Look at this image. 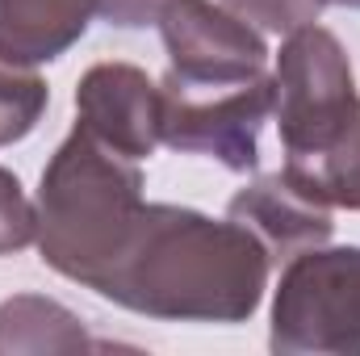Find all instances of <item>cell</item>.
<instances>
[{
    "mask_svg": "<svg viewBox=\"0 0 360 356\" xmlns=\"http://www.w3.org/2000/svg\"><path fill=\"white\" fill-rule=\"evenodd\" d=\"M269 272V252L239 222L143 201L96 293L147 319L243 323L256 314Z\"/></svg>",
    "mask_w": 360,
    "mask_h": 356,
    "instance_id": "cell-1",
    "label": "cell"
},
{
    "mask_svg": "<svg viewBox=\"0 0 360 356\" xmlns=\"http://www.w3.org/2000/svg\"><path fill=\"white\" fill-rule=\"evenodd\" d=\"M143 210L139 160L117 155L80 126L51 155L38 184V252L42 265L96 293Z\"/></svg>",
    "mask_w": 360,
    "mask_h": 356,
    "instance_id": "cell-2",
    "label": "cell"
},
{
    "mask_svg": "<svg viewBox=\"0 0 360 356\" xmlns=\"http://www.w3.org/2000/svg\"><path fill=\"white\" fill-rule=\"evenodd\" d=\"M360 96L344 42L323 25L285 34L272 68V117L281 130L285 164H306L327 151L356 117Z\"/></svg>",
    "mask_w": 360,
    "mask_h": 356,
    "instance_id": "cell-3",
    "label": "cell"
},
{
    "mask_svg": "<svg viewBox=\"0 0 360 356\" xmlns=\"http://www.w3.org/2000/svg\"><path fill=\"white\" fill-rule=\"evenodd\" d=\"M269 348L360 356V248H306L285 260Z\"/></svg>",
    "mask_w": 360,
    "mask_h": 356,
    "instance_id": "cell-4",
    "label": "cell"
},
{
    "mask_svg": "<svg viewBox=\"0 0 360 356\" xmlns=\"http://www.w3.org/2000/svg\"><path fill=\"white\" fill-rule=\"evenodd\" d=\"M269 117L272 76L226 89L160 80V139L180 155H210L231 172H256L260 130Z\"/></svg>",
    "mask_w": 360,
    "mask_h": 356,
    "instance_id": "cell-5",
    "label": "cell"
},
{
    "mask_svg": "<svg viewBox=\"0 0 360 356\" xmlns=\"http://www.w3.org/2000/svg\"><path fill=\"white\" fill-rule=\"evenodd\" d=\"M168 80L197 89L252 84L269 76V46L256 25L214 0H168L160 8Z\"/></svg>",
    "mask_w": 360,
    "mask_h": 356,
    "instance_id": "cell-6",
    "label": "cell"
},
{
    "mask_svg": "<svg viewBox=\"0 0 360 356\" xmlns=\"http://www.w3.org/2000/svg\"><path fill=\"white\" fill-rule=\"evenodd\" d=\"M76 126L126 160H151L160 139V84L134 63H96L76 84Z\"/></svg>",
    "mask_w": 360,
    "mask_h": 356,
    "instance_id": "cell-7",
    "label": "cell"
},
{
    "mask_svg": "<svg viewBox=\"0 0 360 356\" xmlns=\"http://www.w3.org/2000/svg\"><path fill=\"white\" fill-rule=\"evenodd\" d=\"M226 218L260 239V248L269 252L272 265L293 260L306 248H323L335 231L331 205H323L319 197L297 189L285 172L260 177L248 189H239L226 205Z\"/></svg>",
    "mask_w": 360,
    "mask_h": 356,
    "instance_id": "cell-8",
    "label": "cell"
},
{
    "mask_svg": "<svg viewBox=\"0 0 360 356\" xmlns=\"http://www.w3.org/2000/svg\"><path fill=\"white\" fill-rule=\"evenodd\" d=\"M101 0H0V59L38 68L72 51Z\"/></svg>",
    "mask_w": 360,
    "mask_h": 356,
    "instance_id": "cell-9",
    "label": "cell"
},
{
    "mask_svg": "<svg viewBox=\"0 0 360 356\" xmlns=\"http://www.w3.org/2000/svg\"><path fill=\"white\" fill-rule=\"evenodd\" d=\"M92 348L89 331L72 310L51 298H8L0 306V352H76Z\"/></svg>",
    "mask_w": 360,
    "mask_h": 356,
    "instance_id": "cell-10",
    "label": "cell"
},
{
    "mask_svg": "<svg viewBox=\"0 0 360 356\" xmlns=\"http://www.w3.org/2000/svg\"><path fill=\"white\" fill-rule=\"evenodd\" d=\"M46 101H51V89L30 68L0 59V147L21 143L46 113Z\"/></svg>",
    "mask_w": 360,
    "mask_h": 356,
    "instance_id": "cell-11",
    "label": "cell"
},
{
    "mask_svg": "<svg viewBox=\"0 0 360 356\" xmlns=\"http://www.w3.org/2000/svg\"><path fill=\"white\" fill-rule=\"evenodd\" d=\"M222 4L264 34H293L302 25H314L331 0H222Z\"/></svg>",
    "mask_w": 360,
    "mask_h": 356,
    "instance_id": "cell-12",
    "label": "cell"
},
{
    "mask_svg": "<svg viewBox=\"0 0 360 356\" xmlns=\"http://www.w3.org/2000/svg\"><path fill=\"white\" fill-rule=\"evenodd\" d=\"M38 235V214L34 201L25 197L21 180L8 168H0V256H13L21 248H30Z\"/></svg>",
    "mask_w": 360,
    "mask_h": 356,
    "instance_id": "cell-13",
    "label": "cell"
},
{
    "mask_svg": "<svg viewBox=\"0 0 360 356\" xmlns=\"http://www.w3.org/2000/svg\"><path fill=\"white\" fill-rule=\"evenodd\" d=\"M164 4L168 0H101V17L109 25H122V30H139V25L160 21Z\"/></svg>",
    "mask_w": 360,
    "mask_h": 356,
    "instance_id": "cell-14",
    "label": "cell"
},
{
    "mask_svg": "<svg viewBox=\"0 0 360 356\" xmlns=\"http://www.w3.org/2000/svg\"><path fill=\"white\" fill-rule=\"evenodd\" d=\"M331 4H344V8H360V0H331Z\"/></svg>",
    "mask_w": 360,
    "mask_h": 356,
    "instance_id": "cell-15",
    "label": "cell"
}]
</instances>
